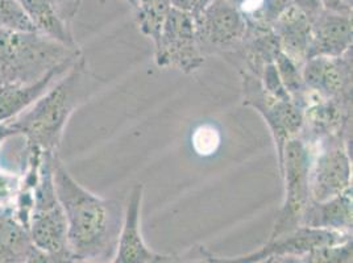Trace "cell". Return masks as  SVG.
<instances>
[{"label": "cell", "mask_w": 353, "mask_h": 263, "mask_svg": "<svg viewBox=\"0 0 353 263\" xmlns=\"http://www.w3.org/2000/svg\"><path fill=\"white\" fill-rule=\"evenodd\" d=\"M54 183L68 222V245L74 261L112 263L124 219V205L102 198L74 179L59 153Z\"/></svg>", "instance_id": "cell-1"}, {"label": "cell", "mask_w": 353, "mask_h": 263, "mask_svg": "<svg viewBox=\"0 0 353 263\" xmlns=\"http://www.w3.org/2000/svg\"><path fill=\"white\" fill-rule=\"evenodd\" d=\"M99 90V78L81 56L23 115L10 121L27 147L59 153L69 120Z\"/></svg>", "instance_id": "cell-2"}, {"label": "cell", "mask_w": 353, "mask_h": 263, "mask_svg": "<svg viewBox=\"0 0 353 263\" xmlns=\"http://www.w3.org/2000/svg\"><path fill=\"white\" fill-rule=\"evenodd\" d=\"M81 56L79 48L59 44L37 30L11 32L4 57L0 59V85L36 82L61 63Z\"/></svg>", "instance_id": "cell-3"}, {"label": "cell", "mask_w": 353, "mask_h": 263, "mask_svg": "<svg viewBox=\"0 0 353 263\" xmlns=\"http://www.w3.org/2000/svg\"><path fill=\"white\" fill-rule=\"evenodd\" d=\"M44 151L33 192L28 232L34 248L52 257L70 255L68 222L54 183V156Z\"/></svg>", "instance_id": "cell-4"}, {"label": "cell", "mask_w": 353, "mask_h": 263, "mask_svg": "<svg viewBox=\"0 0 353 263\" xmlns=\"http://www.w3.org/2000/svg\"><path fill=\"white\" fill-rule=\"evenodd\" d=\"M311 149L299 137L293 138L283 147L279 166L283 180V200L276 215L268 240L290 233L301 227L303 213L311 203L310 191Z\"/></svg>", "instance_id": "cell-5"}, {"label": "cell", "mask_w": 353, "mask_h": 263, "mask_svg": "<svg viewBox=\"0 0 353 263\" xmlns=\"http://www.w3.org/2000/svg\"><path fill=\"white\" fill-rule=\"evenodd\" d=\"M243 104L254 109L264 118L276 149L277 165L280 166L283 147L293 138L299 137L303 124V108L292 99H277L261 85L257 76L241 73Z\"/></svg>", "instance_id": "cell-6"}, {"label": "cell", "mask_w": 353, "mask_h": 263, "mask_svg": "<svg viewBox=\"0 0 353 263\" xmlns=\"http://www.w3.org/2000/svg\"><path fill=\"white\" fill-rule=\"evenodd\" d=\"M348 137H332L311 149V199L323 202L352 189V157Z\"/></svg>", "instance_id": "cell-7"}, {"label": "cell", "mask_w": 353, "mask_h": 263, "mask_svg": "<svg viewBox=\"0 0 353 263\" xmlns=\"http://www.w3.org/2000/svg\"><path fill=\"white\" fill-rule=\"evenodd\" d=\"M206 61L196 37L192 16L172 7L165 20L157 44L154 62L160 69H176L182 73L198 72Z\"/></svg>", "instance_id": "cell-8"}, {"label": "cell", "mask_w": 353, "mask_h": 263, "mask_svg": "<svg viewBox=\"0 0 353 263\" xmlns=\"http://www.w3.org/2000/svg\"><path fill=\"white\" fill-rule=\"evenodd\" d=\"M196 37L205 57H225L241 45L248 24L231 0H212L202 15L195 19Z\"/></svg>", "instance_id": "cell-9"}, {"label": "cell", "mask_w": 353, "mask_h": 263, "mask_svg": "<svg viewBox=\"0 0 353 263\" xmlns=\"http://www.w3.org/2000/svg\"><path fill=\"white\" fill-rule=\"evenodd\" d=\"M302 76L310 94L352 104V50L340 57H312L302 66Z\"/></svg>", "instance_id": "cell-10"}, {"label": "cell", "mask_w": 353, "mask_h": 263, "mask_svg": "<svg viewBox=\"0 0 353 263\" xmlns=\"http://www.w3.org/2000/svg\"><path fill=\"white\" fill-rule=\"evenodd\" d=\"M352 138V104L327 101L310 94L303 108L299 138L309 147L332 138Z\"/></svg>", "instance_id": "cell-11"}, {"label": "cell", "mask_w": 353, "mask_h": 263, "mask_svg": "<svg viewBox=\"0 0 353 263\" xmlns=\"http://www.w3.org/2000/svg\"><path fill=\"white\" fill-rule=\"evenodd\" d=\"M352 241V233H341L324 229L299 227L290 233L270 238L261 248L245 255L234 257L235 263H253L269 255H295L303 257L315 249L332 246Z\"/></svg>", "instance_id": "cell-12"}, {"label": "cell", "mask_w": 353, "mask_h": 263, "mask_svg": "<svg viewBox=\"0 0 353 263\" xmlns=\"http://www.w3.org/2000/svg\"><path fill=\"white\" fill-rule=\"evenodd\" d=\"M19 3L37 32L59 44L79 48L72 25L82 0H19Z\"/></svg>", "instance_id": "cell-13"}, {"label": "cell", "mask_w": 353, "mask_h": 263, "mask_svg": "<svg viewBox=\"0 0 353 263\" xmlns=\"http://www.w3.org/2000/svg\"><path fill=\"white\" fill-rule=\"evenodd\" d=\"M143 199L144 186H133L124 205V219L112 263H153L157 255V253L148 248L141 233Z\"/></svg>", "instance_id": "cell-14"}, {"label": "cell", "mask_w": 353, "mask_h": 263, "mask_svg": "<svg viewBox=\"0 0 353 263\" xmlns=\"http://www.w3.org/2000/svg\"><path fill=\"white\" fill-rule=\"evenodd\" d=\"M280 53V44L272 28L248 25L241 45L223 59L237 73L250 74L260 79L265 67L274 63Z\"/></svg>", "instance_id": "cell-15"}, {"label": "cell", "mask_w": 353, "mask_h": 263, "mask_svg": "<svg viewBox=\"0 0 353 263\" xmlns=\"http://www.w3.org/2000/svg\"><path fill=\"white\" fill-rule=\"evenodd\" d=\"M352 15H341L323 11L311 21L312 57H340L352 50Z\"/></svg>", "instance_id": "cell-16"}, {"label": "cell", "mask_w": 353, "mask_h": 263, "mask_svg": "<svg viewBox=\"0 0 353 263\" xmlns=\"http://www.w3.org/2000/svg\"><path fill=\"white\" fill-rule=\"evenodd\" d=\"M75 61L61 63L36 82L0 85V123L14 121L28 111L73 66Z\"/></svg>", "instance_id": "cell-17"}, {"label": "cell", "mask_w": 353, "mask_h": 263, "mask_svg": "<svg viewBox=\"0 0 353 263\" xmlns=\"http://www.w3.org/2000/svg\"><path fill=\"white\" fill-rule=\"evenodd\" d=\"M352 189L323 202L311 200L301 227L352 233Z\"/></svg>", "instance_id": "cell-18"}, {"label": "cell", "mask_w": 353, "mask_h": 263, "mask_svg": "<svg viewBox=\"0 0 353 263\" xmlns=\"http://www.w3.org/2000/svg\"><path fill=\"white\" fill-rule=\"evenodd\" d=\"M281 53L296 65L303 66L309 59L311 46V21L292 4L272 25Z\"/></svg>", "instance_id": "cell-19"}, {"label": "cell", "mask_w": 353, "mask_h": 263, "mask_svg": "<svg viewBox=\"0 0 353 263\" xmlns=\"http://www.w3.org/2000/svg\"><path fill=\"white\" fill-rule=\"evenodd\" d=\"M36 248L12 208H0V263H26Z\"/></svg>", "instance_id": "cell-20"}, {"label": "cell", "mask_w": 353, "mask_h": 263, "mask_svg": "<svg viewBox=\"0 0 353 263\" xmlns=\"http://www.w3.org/2000/svg\"><path fill=\"white\" fill-rule=\"evenodd\" d=\"M172 10L170 0H137L136 23L153 45L157 44L165 20Z\"/></svg>", "instance_id": "cell-21"}, {"label": "cell", "mask_w": 353, "mask_h": 263, "mask_svg": "<svg viewBox=\"0 0 353 263\" xmlns=\"http://www.w3.org/2000/svg\"><path fill=\"white\" fill-rule=\"evenodd\" d=\"M289 7L290 0H243L239 10L250 27L272 28Z\"/></svg>", "instance_id": "cell-22"}, {"label": "cell", "mask_w": 353, "mask_h": 263, "mask_svg": "<svg viewBox=\"0 0 353 263\" xmlns=\"http://www.w3.org/2000/svg\"><path fill=\"white\" fill-rule=\"evenodd\" d=\"M280 74L282 85L293 102L305 108L309 101L310 92L302 76V66L296 65L292 59L280 53L274 62Z\"/></svg>", "instance_id": "cell-23"}, {"label": "cell", "mask_w": 353, "mask_h": 263, "mask_svg": "<svg viewBox=\"0 0 353 263\" xmlns=\"http://www.w3.org/2000/svg\"><path fill=\"white\" fill-rule=\"evenodd\" d=\"M0 30L12 33L36 30L19 0H0Z\"/></svg>", "instance_id": "cell-24"}, {"label": "cell", "mask_w": 353, "mask_h": 263, "mask_svg": "<svg viewBox=\"0 0 353 263\" xmlns=\"http://www.w3.org/2000/svg\"><path fill=\"white\" fill-rule=\"evenodd\" d=\"M153 263H235L234 257H219L203 245H195L176 254H157Z\"/></svg>", "instance_id": "cell-25"}, {"label": "cell", "mask_w": 353, "mask_h": 263, "mask_svg": "<svg viewBox=\"0 0 353 263\" xmlns=\"http://www.w3.org/2000/svg\"><path fill=\"white\" fill-rule=\"evenodd\" d=\"M352 241L315 249L305 254L301 263H352Z\"/></svg>", "instance_id": "cell-26"}, {"label": "cell", "mask_w": 353, "mask_h": 263, "mask_svg": "<svg viewBox=\"0 0 353 263\" xmlns=\"http://www.w3.org/2000/svg\"><path fill=\"white\" fill-rule=\"evenodd\" d=\"M21 171L0 166V208H12L21 187Z\"/></svg>", "instance_id": "cell-27"}, {"label": "cell", "mask_w": 353, "mask_h": 263, "mask_svg": "<svg viewBox=\"0 0 353 263\" xmlns=\"http://www.w3.org/2000/svg\"><path fill=\"white\" fill-rule=\"evenodd\" d=\"M221 133L210 124L196 128L192 137V147L199 156H211L215 153L221 145Z\"/></svg>", "instance_id": "cell-28"}, {"label": "cell", "mask_w": 353, "mask_h": 263, "mask_svg": "<svg viewBox=\"0 0 353 263\" xmlns=\"http://www.w3.org/2000/svg\"><path fill=\"white\" fill-rule=\"evenodd\" d=\"M260 82L263 85V87L274 98L277 99H290V96L288 95L286 90L282 85L280 74L277 72V67L274 63L268 65L264 69V72L260 76Z\"/></svg>", "instance_id": "cell-29"}, {"label": "cell", "mask_w": 353, "mask_h": 263, "mask_svg": "<svg viewBox=\"0 0 353 263\" xmlns=\"http://www.w3.org/2000/svg\"><path fill=\"white\" fill-rule=\"evenodd\" d=\"M211 1L212 0H170V4L173 8L192 16L195 20L202 15Z\"/></svg>", "instance_id": "cell-30"}, {"label": "cell", "mask_w": 353, "mask_h": 263, "mask_svg": "<svg viewBox=\"0 0 353 263\" xmlns=\"http://www.w3.org/2000/svg\"><path fill=\"white\" fill-rule=\"evenodd\" d=\"M290 4L310 21H314L324 11L321 0H290Z\"/></svg>", "instance_id": "cell-31"}, {"label": "cell", "mask_w": 353, "mask_h": 263, "mask_svg": "<svg viewBox=\"0 0 353 263\" xmlns=\"http://www.w3.org/2000/svg\"><path fill=\"white\" fill-rule=\"evenodd\" d=\"M324 11L341 14V15H352V6L347 3V0H321Z\"/></svg>", "instance_id": "cell-32"}, {"label": "cell", "mask_w": 353, "mask_h": 263, "mask_svg": "<svg viewBox=\"0 0 353 263\" xmlns=\"http://www.w3.org/2000/svg\"><path fill=\"white\" fill-rule=\"evenodd\" d=\"M16 136L17 132L11 123H0V150L8 140L14 138Z\"/></svg>", "instance_id": "cell-33"}, {"label": "cell", "mask_w": 353, "mask_h": 263, "mask_svg": "<svg viewBox=\"0 0 353 263\" xmlns=\"http://www.w3.org/2000/svg\"><path fill=\"white\" fill-rule=\"evenodd\" d=\"M66 257H70V255H66ZM61 258H65V257H52V255H48L36 249V251L32 254V257L26 263H56Z\"/></svg>", "instance_id": "cell-34"}, {"label": "cell", "mask_w": 353, "mask_h": 263, "mask_svg": "<svg viewBox=\"0 0 353 263\" xmlns=\"http://www.w3.org/2000/svg\"><path fill=\"white\" fill-rule=\"evenodd\" d=\"M10 33H11V32H6V30H0V59L4 57L6 48H7V44H8Z\"/></svg>", "instance_id": "cell-35"}, {"label": "cell", "mask_w": 353, "mask_h": 263, "mask_svg": "<svg viewBox=\"0 0 353 263\" xmlns=\"http://www.w3.org/2000/svg\"><path fill=\"white\" fill-rule=\"evenodd\" d=\"M56 263H74L73 257H65V258H61Z\"/></svg>", "instance_id": "cell-36"}, {"label": "cell", "mask_w": 353, "mask_h": 263, "mask_svg": "<svg viewBox=\"0 0 353 263\" xmlns=\"http://www.w3.org/2000/svg\"><path fill=\"white\" fill-rule=\"evenodd\" d=\"M125 3H128L130 6H132L133 8L136 10V7H137V0H124Z\"/></svg>", "instance_id": "cell-37"}, {"label": "cell", "mask_w": 353, "mask_h": 263, "mask_svg": "<svg viewBox=\"0 0 353 263\" xmlns=\"http://www.w3.org/2000/svg\"><path fill=\"white\" fill-rule=\"evenodd\" d=\"M231 1H232V3H235L236 6L239 7V6L241 4V1H243V0H231Z\"/></svg>", "instance_id": "cell-38"}, {"label": "cell", "mask_w": 353, "mask_h": 263, "mask_svg": "<svg viewBox=\"0 0 353 263\" xmlns=\"http://www.w3.org/2000/svg\"><path fill=\"white\" fill-rule=\"evenodd\" d=\"M74 263H97V262H88V261H74Z\"/></svg>", "instance_id": "cell-39"}, {"label": "cell", "mask_w": 353, "mask_h": 263, "mask_svg": "<svg viewBox=\"0 0 353 263\" xmlns=\"http://www.w3.org/2000/svg\"><path fill=\"white\" fill-rule=\"evenodd\" d=\"M347 3H348V4H351V6H352V0H347Z\"/></svg>", "instance_id": "cell-40"}]
</instances>
